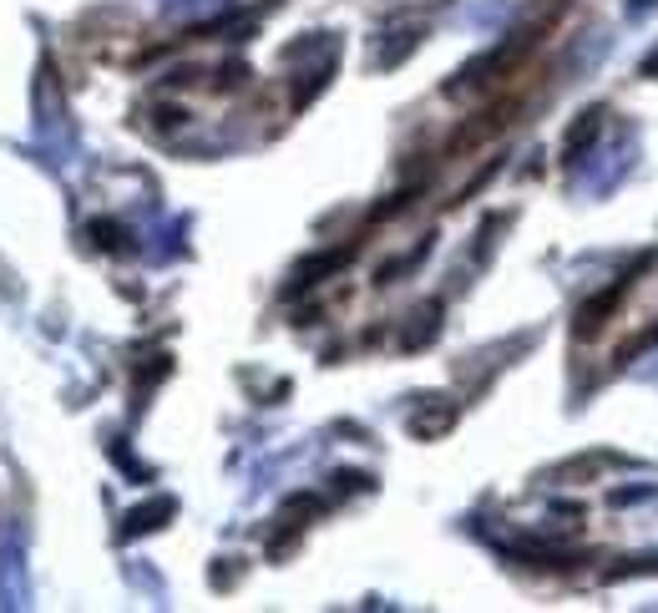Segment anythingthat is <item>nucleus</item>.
<instances>
[{
  "label": "nucleus",
  "mask_w": 658,
  "mask_h": 613,
  "mask_svg": "<svg viewBox=\"0 0 658 613\" xmlns=\"http://www.w3.org/2000/svg\"><path fill=\"white\" fill-rule=\"evenodd\" d=\"M633 279V274H628ZM628 279H618V284H608L603 294H593L588 304H583V310H578V325H572V330H578V340H593L603 325H608V315L618 310V299H623V289H628Z\"/></svg>",
  "instance_id": "obj_1"
},
{
  "label": "nucleus",
  "mask_w": 658,
  "mask_h": 613,
  "mask_svg": "<svg viewBox=\"0 0 658 613\" xmlns=\"http://www.w3.org/2000/svg\"><path fill=\"white\" fill-rule=\"evenodd\" d=\"M350 259H355V244H345V249H329V254H319V259H309V264H299V274H294V284H289V289L299 294V289H309V284H319L324 274H335V269H345Z\"/></svg>",
  "instance_id": "obj_2"
},
{
  "label": "nucleus",
  "mask_w": 658,
  "mask_h": 613,
  "mask_svg": "<svg viewBox=\"0 0 658 613\" xmlns=\"http://www.w3.org/2000/svg\"><path fill=\"white\" fill-rule=\"evenodd\" d=\"M173 512H178L173 497H157V502H147V507H132V512H127V527H122V538H142V532H157Z\"/></svg>",
  "instance_id": "obj_3"
},
{
  "label": "nucleus",
  "mask_w": 658,
  "mask_h": 613,
  "mask_svg": "<svg viewBox=\"0 0 658 613\" xmlns=\"http://www.w3.org/2000/svg\"><path fill=\"white\" fill-rule=\"evenodd\" d=\"M603 132V107H588V112H578V122H572L567 127V142H562V152H567V158H578V152L593 142Z\"/></svg>",
  "instance_id": "obj_4"
},
{
  "label": "nucleus",
  "mask_w": 658,
  "mask_h": 613,
  "mask_svg": "<svg viewBox=\"0 0 658 613\" xmlns=\"http://www.w3.org/2000/svg\"><path fill=\"white\" fill-rule=\"evenodd\" d=\"M410 320H416V325L400 335V345H405V350H416V345H426V340L441 330V304H421V310L410 315Z\"/></svg>",
  "instance_id": "obj_5"
},
{
  "label": "nucleus",
  "mask_w": 658,
  "mask_h": 613,
  "mask_svg": "<svg viewBox=\"0 0 658 613\" xmlns=\"http://www.w3.org/2000/svg\"><path fill=\"white\" fill-rule=\"evenodd\" d=\"M451 421H456V411L441 406V411H431V416H416V421H410V431H416V436H436V431H446Z\"/></svg>",
  "instance_id": "obj_6"
},
{
  "label": "nucleus",
  "mask_w": 658,
  "mask_h": 613,
  "mask_svg": "<svg viewBox=\"0 0 658 613\" xmlns=\"http://www.w3.org/2000/svg\"><path fill=\"white\" fill-rule=\"evenodd\" d=\"M92 239H102V249H127V244H122V228H117V223H92Z\"/></svg>",
  "instance_id": "obj_7"
},
{
  "label": "nucleus",
  "mask_w": 658,
  "mask_h": 613,
  "mask_svg": "<svg viewBox=\"0 0 658 613\" xmlns=\"http://www.w3.org/2000/svg\"><path fill=\"white\" fill-rule=\"evenodd\" d=\"M643 71H648V76H658V51H653V56L643 61Z\"/></svg>",
  "instance_id": "obj_8"
}]
</instances>
